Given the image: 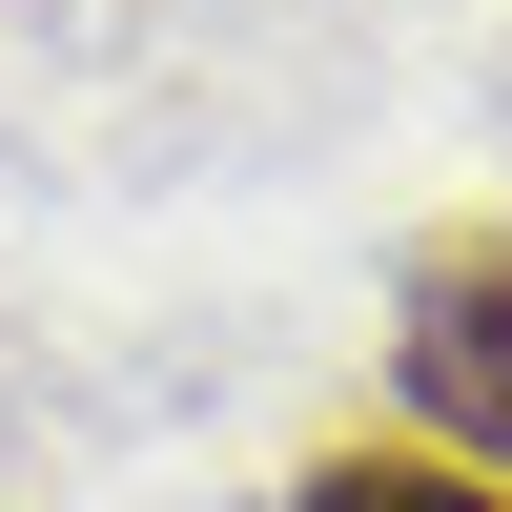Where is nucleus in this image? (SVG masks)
I'll return each instance as SVG.
<instances>
[{
  "instance_id": "obj_2",
  "label": "nucleus",
  "mask_w": 512,
  "mask_h": 512,
  "mask_svg": "<svg viewBox=\"0 0 512 512\" xmlns=\"http://www.w3.org/2000/svg\"><path fill=\"white\" fill-rule=\"evenodd\" d=\"M308 512H512L472 451H349V472H308Z\"/></svg>"
},
{
  "instance_id": "obj_1",
  "label": "nucleus",
  "mask_w": 512,
  "mask_h": 512,
  "mask_svg": "<svg viewBox=\"0 0 512 512\" xmlns=\"http://www.w3.org/2000/svg\"><path fill=\"white\" fill-rule=\"evenodd\" d=\"M410 410H431V451H472L512 492V246H451L410 287Z\"/></svg>"
}]
</instances>
